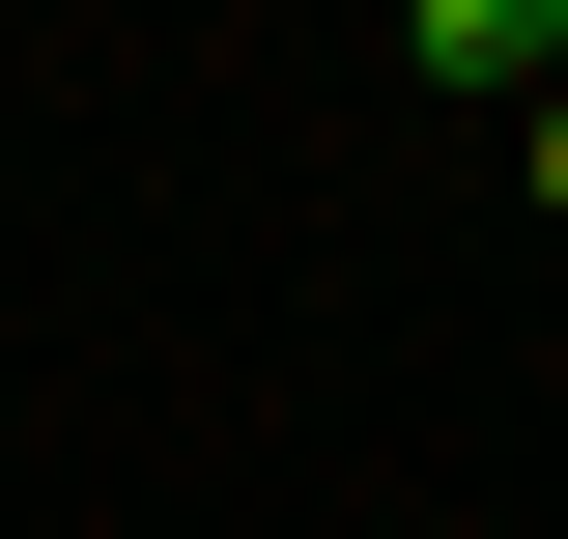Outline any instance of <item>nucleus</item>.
<instances>
[{"mask_svg": "<svg viewBox=\"0 0 568 539\" xmlns=\"http://www.w3.org/2000/svg\"><path fill=\"white\" fill-rule=\"evenodd\" d=\"M398 58H426V85H568V0H426Z\"/></svg>", "mask_w": 568, "mask_h": 539, "instance_id": "f257e3e1", "label": "nucleus"}, {"mask_svg": "<svg viewBox=\"0 0 568 539\" xmlns=\"http://www.w3.org/2000/svg\"><path fill=\"white\" fill-rule=\"evenodd\" d=\"M540 200H568V114H540Z\"/></svg>", "mask_w": 568, "mask_h": 539, "instance_id": "f03ea898", "label": "nucleus"}]
</instances>
